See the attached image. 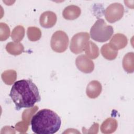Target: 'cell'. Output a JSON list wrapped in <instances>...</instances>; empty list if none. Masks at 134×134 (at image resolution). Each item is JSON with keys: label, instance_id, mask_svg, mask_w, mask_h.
<instances>
[{"label": "cell", "instance_id": "obj_1", "mask_svg": "<svg viewBox=\"0 0 134 134\" xmlns=\"http://www.w3.org/2000/svg\"><path fill=\"white\" fill-rule=\"evenodd\" d=\"M9 96L19 110L22 108H30L41 100L39 90L30 79H23L15 82L11 88Z\"/></svg>", "mask_w": 134, "mask_h": 134}, {"label": "cell", "instance_id": "obj_2", "mask_svg": "<svg viewBox=\"0 0 134 134\" xmlns=\"http://www.w3.org/2000/svg\"><path fill=\"white\" fill-rule=\"evenodd\" d=\"M30 124L32 131L36 134H53L60 128L61 120L56 113L44 108L32 116Z\"/></svg>", "mask_w": 134, "mask_h": 134}, {"label": "cell", "instance_id": "obj_3", "mask_svg": "<svg viewBox=\"0 0 134 134\" xmlns=\"http://www.w3.org/2000/svg\"><path fill=\"white\" fill-rule=\"evenodd\" d=\"M114 32L113 27L108 25L103 19H97L90 29V36L94 40L104 42L108 41Z\"/></svg>", "mask_w": 134, "mask_h": 134}, {"label": "cell", "instance_id": "obj_4", "mask_svg": "<svg viewBox=\"0 0 134 134\" xmlns=\"http://www.w3.org/2000/svg\"><path fill=\"white\" fill-rule=\"evenodd\" d=\"M69 39L67 34L63 31L58 30L54 32L51 39V47L56 52L62 53L68 48Z\"/></svg>", "mask_w": 134, "mask_h": 134}, {"label": "cell", "instance_id": "obj_5", "mask_svg": "<svg viewBox=\"0 0 134 134\" xmlns=\"http://www.w3.org/2000/svg\"><path fill=\"white\" fill-rule=\"evenodd\" d=\"M90 35L87 32H80L74 35L70 42V49L74 54L84 51L89 41Z\"/></svg>", "mask_w": 134, "mask_h": 134}, {"label": "cell", "instance_id": "obj_6", "mask_svg": "<svg viewBox=\"0 0 134 134\" xmlns=\"http://www.w3.org/2000/svg\"><path fill=\"white\" fill-rule=\"evenodd\" d=\"M124 14V7L119 3H114L109 5L105 9L104 15L106 19L110 23L119 20Z\"/></svg>", "mask_w": 134, "mask_h": 134}, {"label": "cell", "instance_id": "obj_7", "mask_svg": "<svg viewBox=\"0 0 134 134\" xmlns=\"http://www.w3.org/2000/svg\"><path fill=\"white\" fill-rule=\"evenodd\" d=\"M75 64L77 69L84 73H90L94 69L93 61L85 54L80 55L76 58Z\"/></svg>", "mask_w": 134, "mask_h": 134}, {"label": "cell", "instance_id": "obj_8", "mask_svg": "<svg viewBox=\"0 0 134 134\" xmlns=\"http://www.w3.org/2000/svg\"><path fill=\"white\" fill-rule=\"evenodd\" d=\"M57 20V17L54 12L46 11L41 14L39 23L41 27L45 28H50L55 25Z\"/></svg>", "mask_w": 134, "mask_h": 134}, {"label": "cell", "instance_id": "obj_9", "mask_svg": "<svg viewBox=\"0 0 134 134\" xmlns=\"http://www.w3.org/2000/svg\"><path fill=\"white\" fill-rule=\"evenodd\" d=\"M127 43L128 40L127 37L122 34L117 33L112 37L108 44L113 49L118 51L124 48Z\"/></svg>", "mask_w": 134, "mask_h": 134}, {"label": "cell", "instance_id": "obj_10", "mask_svg": "<svg viewBox=\"0 0 134 134\" xmlns=\"http://www.w3.org/2000/svg\"><path fill=\"white\" fill-rule=\"evenodd\" d=\"M102 86L100 83L96 80L91 81L87 85L86 93L90 98H96L101 93Z\"/></svg>", "mask_w": 134, "mask_h": 134}, {"label": "cell", "instance_id": "obj_11", "mask_svg": "<svg viewBox=\"0 0 134 134\" xmlns=\"http://www.w3.org/2000/svg\"><path fill=\"white\" fill-rule=\"evenodd\" d=\"M80 8L76 5H71L66 7L62 12V15L66 20H74L81 15Z\"/></svg>", "mask_w": 134, "mask_h": 134}, {"label": "cell", "instance_id": "obj_12", "mask_svg": "<svg viewBox=\"0 0 134 134\" xmlns=\"http://www.w3.org/2000/svg\"><path fill=\"white\" fill-rule=\"evenodd\" d=\"M117 121L113 118H108L100 125V131L103 133L109 134L114 132L117 128Z\"/></svg>", "mask_w": 134, "mask_h": 134}, {"label": "cell", "instance_id": "obj_13", "mask_svg": "<svg viewBox=\"0 0 134 134\" xmlns=\"http://www.w3.org/2000/svg\"><path fill=\"white\" fill-rule=\"evenodd\" d=\"M122 67L127 73H131L134 71V53L128 52L122 60Z\"/></svg>", "mask_w": 134, "mask_h": 134}, {"label": "cell", "instance_id": "obj_14", "mask_svg": "<svg viewBox=\"0 0 134 134\" xmlns=\"http://www.w3.org/2000/svg\"><path fill=\"white\" fill-rule=\"evenodd\" d=\"M6 50L10 54L18 55L24 52V47L22 43L19 42H10L5 47Z\"/></svg>", "mask_w": 134, "mask_h": 134}, {"label": "cell", "instance_id": "obj_15", "mask_svg": "<svg viewBox=\"0 0 134 134\" xmlns=\"http://www.w3.org/2000/svg\"><path fill=\"white\" fill-rule=\"evenodd\" d=\"M100 52L103 57L108 60H114L118 54V51L113 49L108 43H106L102 47Z\"/></svg>", "mask_w": 134, "mask_h": 134}, {"label": "cell", "instance_id": "obj_16", "mask_svg": "<svg viewBox=\"0 0 134 134\" xmlns=\"http://www.w3.org/2000/svg\"><path fill=\"white\" fill-rule=\"evenodd\" d=\"M84 51L86 55H87L91 59H95L99 56V54L98 47L92 41H88Z\"/></svg>", "mask_w": 134, "mask_h": 134}, {"label": "cell", "instance_id": "obj_17", "mask_svg": "<svg viewBox=\"0 0 134 134\" xmlns=\"http://www.w3.org/2000/svg\"><path fill=\"white\" fill-rule=\"evenodd\" d=\"M16 78V72L13 70L5 71L2 74V79L7 85H12L15 81Z\"/></svg>", "mask_w": 134, "mask_h": 134}, {"label": "cell", "instance_id": "obj_18", "mask_svg": "<svg viewBox=\"0 0 134 134\" xmlns=\"http://www.w3.org/2000/svg\"><path fill=\"white\" fill-rule=\"evenodd\" d=\"M27 35L28 39L31 41H36L41 37L40 29L36 27H29L27 28Z\"/></svg>", "mask_w": 134, "mask_h": 134}, {"label": "cell", "instance_id": "obj_19", "mask_svg": "<svg viewBox=\"0 0 134 134\" xmlns=\"http://www.w3.org/2000/svg\"><path fill=\"white\" fill-rule=\"evenodd\" d=\"M25 36V29L23 26L18 25L16 26L13 30L11 38L14 42H20Z\"/></svg>", "mask_w": 134, "mask_h": 134}, {"label": "cell", "instance_id": "obj_20", "mask_svg": "<svg viewBox=\"0 0 134 134\" xmlns=\"http://www.w3.org/2000/svg\"><path fill=\"white\" fill-rule=\"evenodd\" d=\"M10 35V29L8 26L4 23H0V40H6Z\"/></svg>", "mask_w": 134, "mask_h": 134}]
</instances>
